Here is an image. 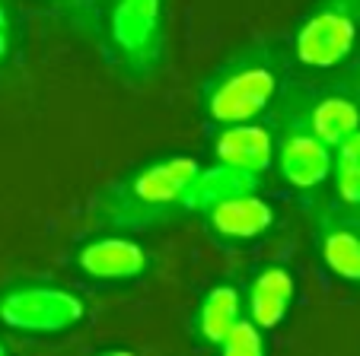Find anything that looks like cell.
<instances>
[{"instance_id":"obj_1","label":"cell","mask_w":360,"mask_h":356,"mask_svg":"<svg viewBox=\"0 0 360 356\" xmlns=\"http://www.w3.org/2000/svg\"><path fill=\"white\" fill-rule=\"evenodd\" d=\"M198 169L201 166L191 156H172L137 169L102 197V213L118 226H150L182 207L185 188L191 185Z\"/></svg>"},{"instance_id":"obj_2","label":"cell","mask_w":360,"mask_h":356,"mask_svg":"<svg viewBox=\"0 0 360 356\" xmlns=\"http://www.w3.org/2000/svg\"><path fill=\"white\" fill-rule=\"evenodd\" d=\"M278 93V77L268 64L245 61L220 74L204 93V105L217 124H243L255 121Z\"/></svg>"},{"instance_id":"obj_3","label":"cell","mask_w":360,"mask_h":356,"mask_svg":"<svg viewBox=\"0 0 360 356\" xmlns=\"http://www.w3.org/2000/svg\"><path fill=\"white\" fill-rule=\"evenodd\" d=\"M360 29V0H326L297 32V58L306 67H338L354 51Z\"/></svg>"},{"instance_id":"obj_4","label":"cell","mask_w":360,"mask_h":356,"mask_svg":"<svg viewBox=\"0 0 360 356\" xmlns=\"http://www.w3.org/2000/svg\"><path fill=\"white\" fill-rule=\"evenodd\" d=\"M83 318V299L58 286H22L0 299V322L26 334H61Z\"/></svg>"},{"instance_id":"obj_5","label":"cell","mask_w":360,"mask_h":356,"mask_svg":"<svg viewBox=\"0 0 360 356\" xmlns=\"http://www.w3.org/2000/svg\"><path fill=\"white\" fill-rule=\"evenodd\" d=\"M163 7L160 0H118L112 13V39L128 61L141 64L160 45Z\"/></svg>"},{"instance_id":"obj_6","label":"cell","mask_w":360,"mask_h":356,"mask_svg":"<svg viewBox=\"0 0 360 356\" xmlns=\"http://www.w3.org/2000/svg\"><path fill=\"white\" fill-rule=\"evenodd\" d=\"M249 191H255V172L230 166V162H217L211 169H198L191 185L185 188L182 207L191 213H211L217 204L249 195Z\"/></svg>"},{"instance_id":"obj_7","label":"cell","mask_w":360,"mask_h":356,"mask_svg":"<svg viewBox=\"0 0 360 356\" xmlns=\"http://www.w3.org/2000/svg\"><path fill=\"white\" fill-rule=\"evenodd\" d=\"M332 172V147L313 134L297 131L281 143V175L293 188H316Z\"/></svg>"},{"instance_id":"obj_8","label":"cell","mask_w":360,"mask_h":356,"mask_svg":"<svg viewBox=\"0 0 360 356\" xmlns=\"http://www.w3.org/2000/svg\"><path fill=\"white\" fill-rule=\"evenodd\" d=\"M77 264L93 280H134L147 268V255L131 239H96L80 249Z\"/></svg>"},{"instance_id":"obj_9","label":"cell","mask_w":360,"mask_h":356,"mask_svg":"<svg viewBox=\"0 0 360 356\" xmlns=\"http://www.w3.org/2000/svg\"><path fill=\"white\" fill-rule=\"evenodd\" d=\"M207 220H211L214 232H220L224 239H239L243 242V239H259V235H265L271 229L274 210L255 191H249V195H239L217 204L207 213Z\"/></svg>"},{"instance_id":"obj_10","label":"cell","mask_w":360,"mask_h":356,"mask_svg":"<svg viewBox=\"0 0 360 356\" xmlns=\"http://www.w3.org/2000/svg\"><path fill=\"white\" fill-rule=\"evenodd\" d=\"M274 140L262 124H226V131L217 137V159L230 162V166L249 169V172H265L271 166Z\"/></svg>"},{"instance_id":"obj_11","label":"cell","mask_w":360,"mask_h":356,"mask_svg":"<svg viewBox=\"0 0 360 356\" xmlns=\"http://www.w3.org/2000/svg\"><path fill=\"white\" fill-rule=\"evenodd\" d=\"M293 303V277L287 268H265L255 274L249 289V315L259 328H278Z\"/></svg>"},{"instance_id":"obj_12","label":"cell","mask_w":360,"mask_h":356,"mask_svg":"<svg viewBox=\"0 0 360 356\" xmlns=\"http://www.w3.org/2000/svg\"><path fill=\"white\" fill-rule=\"evenodd\" d=\"M309 131L328 147H338L360 131V108L345 95H326L309 114Z\"/></svg>"},{"instance_id":"obj_13","label":"cell","mask_w":360,"mask_h":356,"mask_svg":"<svg viewBox=\"0 0 360 356\" xmlns=\"http://www.w3.org/2000/svg\"><path fill=\"white\" fill-rule=\"evenodd\" d=\"M236 322H239V293L233 286H214L204 296L201 312H198V334L207 343L220 347Z\"/></svg>"},{"instance_id":"obj_14","label":"cell","mask_w":360,"mask_h":356,"mask_svg":"<svg viewBox=\"0 0 360 356\" xmlns=\"http://www.w3.org/2000/svg\"><path fill=\"white\" fill-rule=\"evenodd\" d=\"M322 258L328 270L360 283V232L347 223H335L322 232Z\"/></svg>"},{"instance_id":"obj_15","label":"cell","mask_w":360,"mask_h":356,"mask_svg":"<svg viewBox=\"0 0 360 356\" xmlns=\"http://www.w3.org/2000/svg\"><path fill=\"white\" fill-rule=\"evenodd\" d=\"M335 153V188L347 207H360V131L338 143Z\"/></svg>"},{"instance_id":"obj_16","label":"cell","mask_w":360,"mask_h":356,"mask_svg":"<svg viewBox=\"0 0 360 356\" xmlns=\"http://www.w3.org/2000/svg\"><path fill=\"white\" fill-rule=\"evenodd\" d=\"M220 350H224L226 356H262L265 353V337H262V328L252 322V318L249 322L239 318V322L230 328V334L224 337Z\"/></svg>"},{"instance_id":"obj_17","label":"cell","mask_w":360,"mask_h":356,"mask_svg":"<svg viewBox=\"0 0 360 356\" xmlns=\"http://www.w3.org/2000/svg\"><path fill=\"white\" fill-rule=\"evenodd\" d=\"M10 51V16H7V7L0 4V61L7 58Z\"/></svg>"},{"instance_id":"obj_18","label":"cell","mask_w":360,"mask_h":356,"mask_svg":"<svg viewBox=\"0 0 360 356\" xmlns=\"http://www.w3.org/2000/svg\"><path fill=\"white\" fill-rule=\"evenodd\" d=\"M4 353H7V347H4V343H0V356H4Z\"/></svg>"}]
</instances>
